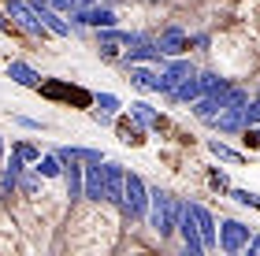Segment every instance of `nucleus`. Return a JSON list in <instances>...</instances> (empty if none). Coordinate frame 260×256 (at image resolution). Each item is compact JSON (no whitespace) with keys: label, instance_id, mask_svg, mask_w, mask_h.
I'll return each instance as SVG.
<instances>
[{"label":"nucleus","instance_id":"26","mask_svg":"<svg viewBox=\"0 0 260 256\" xmlns=\"http://www.w3.org/2000/svg\"><path fill=\"white\" fill-rule=\"evenodd\" d=\"M97 112H104V115H115V112H119V100H115L112 93H101V97H97Z\"/></svg>","mask_w":260,"mask_h":256},{"label":"nucleus","instance_id":"6","mask_svg":"<svg viewBox=\"0 0 260 256\" xmlns=\"http://www.w3.org/2000/svg\"><path fill=\"white\" fill-rule=\"evenodd\" d=\"M179 230H182V241H186V249H190V256L205 252V238H201V227H197V219L190 212V204H186L182 215H179Z\"/></svg>","mask_w":260,"mask_h":256},{"label":"nucleus","instance_id":"13","mask_svg":"<svg viewBox=\"0 0 260 256\" xmlns=\"http://www.w3.org/2000/svg\"><path fill=\"white\" fill-rule=\"evenodd\" d=\"M78 22L82 26H115V11L112 8H78Z\"/></svg>","mask_w":260,"mask_h":256},{"label":"nucleus","instance_id":"22","mask_svg":"<svg viewBox=\"0 0 260 256\" xmlns=\"http://www.w3.org/2000/svg\"><path fill=\"white\" fill-rule=\"evenodd\" d=\"M34 171H38V174H45V178H56V174L63 171V160L56 156V153H52V156H41V160H38V167H34Z\"/></svg>","mask_w":260,"mask_h":256},{"label":"nucleus","instance_id":"15","mask_svg":"<svg viewBox=\"0 0 260 256\" xmlns=\"http://www.w3.org/2000/svg\"><path fill=\"white\" fill-rule=\"evenodd\" d=\"M104 167L101 164H89V171H86V197L89 201H104Z\"/></svg>","mask_w":260,"mask_h":256},{"label":"nucleus","instance_id":"28","mask_svg":"<svg viewBox=\"0 0 260 256\" xmlns=\"http://www.w3.org/2000/svg\"><path fill=\"white\" fill-rule=\"evenodd\" d=\"M15 153H19L22 160H34V164H38V160H41V153H38V149H34V145H26V141H22V145H15Z\"/></svg>","mask_w":260,"mask_h":256},{"label":"nucleus","instance_id":"11","mask_svg":"<svg viewBox=\"0 0 260 256\" xmlns=\"http://www.w3.org/2000/svg\"><path fill=\"white\" fill-rule=\"evenodd\" d=\"M156 45H160V52H164V56H179V52L190 49V38H186L179 26H168V30H164L160 38H156Z\"/></svg>","mask_w":260,"mask_h":256},{"label":"nucleus","instance_id":"7","mask_svg":"<svg viewBox=\"0 0 260 256\" xmlns=\"http://www.w3.org/2000/svg\"><path fill=\"white\" fill-rule=\"evenodd\" d=\"M138 41H141V33H126V30H112V26L101 30V52L104 56H119V45L134 49Z\"/></svg>","mask_w":260,"mask_h":256},{"label":"nucleus","instance_id":"21","mask_svg":"<svg viewBox=\"0 0 260 256\" xmlns=\"http://www.w3.org/2000/svg\"><path fill=\"white\" fill-rule=\"evenodd\" d=\"M201 82H205V93H208V97H219V100H227V93H231V86L223 82L219 75H201Z\"/></svg>","mask_w":260,"mask_h":256},{"label":"nucleus","instance_id":"10","mask_svg":"<svg viewBox=\"0 0 260 256\" xmlns=\"http://www.w3.org/2000/svg\"><path fill=\"white\" fill-rule=\"evenodd\" d=\"M193 75H197V71H193V67L186 63V60H175L168 71H164V86H160V93H168V97H171V93L179 89L186 78H193Z\"/></svg>","mask_w":260,"mask_h":256},{"label":"nucleus","instance_id":"30","mask_svg":"<svg viewBox=\"0 0 260 256\" xmlns=\"http://www.w3.org/2000/svg\"><path fill=\"white\" fill-rule=\"evenodd\" d=\"M19 186H22L26 193H34V190H38V178H34V174H26V178H19Z\"/></svg>","mask_w":260,"mask_h":256},{"label":"nucleus","instance_id":"24","mask_svg":"<svg viewBox=\"0 0 260 256\" xmlns=\"http://www.w3.org/2000/svg\"><path fill=\"white\" fill-rule=\"evenodd\" d=\"M208 149H212V153H216L219 160H231V164H238V160H242V153H234V149H227L223 141H208Z\"/></svg>","mask_w":260,"mask_h":256},{"label":"nucleus","instance_id":"1","mask_svg":"<svg viewBox=\"0 0 260 256\" xmlns=\"http://www.w3.org/2000/svg\"><path fill=\"white\" fill-rule=\"evenodd\" d=\"M182 208H186V204H179L171 193H160V190H156V193H152V215H149V219H152V230H156L160 238H168L171 230L179 227Z\"/></svg>","mask_w":260,"mask_h":256},{"label":"nucleus","instance_id":"4","mask_svg":"<svg viewBox=\"0 0 260 256\" xmlns=\"http://www.w3.org/2000/svg\"><path fill=\"white\" fill-rule=\"evenodd\" d=\"M219 245L227 252H242L245 245H249V227L238 223V219H223L219 223Z\"/></svg>","mask_w":260,"mask_h":256},{"label":"nucleus","instance_id":"18","mask_svg":"<svg viewBox=\"0 0 260 256\" xmlns=\"http://www.w3.org/2000/svg\"><path fill=\"white\" fill-rule=\"evenodd\" d=\"M130 78H134V86L152 89V93H160V86H164V75H152L145 67H130Z\"/></svg>","mask_w":260,"mask_h":256},{"label":"nucleus","instance_id":"33","mask_svg":"<svg viewBox=\"0 0 260 256\" xmlns=\"http://www.w3.org/2000/svg\"><path fill=\"white\" fill-rule=\"evenodd\" d=\"M0 30H8V19H4V11H0Z\"/></svg>","mask_w":260,"mask_h":256},{"label":"nucleus","instance_id":"12","mask_svg":"<svg viewBox=\"0 0 260 256\" xmlns=\"http://www.w3.org/2000/svg\"><path fill=\"white\" fill-rule=\"evenodd\" d=\"M190 212H193V219H197V227H201V238H205V249H212L219 241V234H216V219H212V212L205 204H190Z\"/></svg>","mask_w":260,"mask_h":256},{"label":"nucleus","instance_id":"31","mask_svg":"<svg viewBox=\"0 0 260 256\" xmlns=\"http://www.w3.org/2000/svg\"><path fill=\"white\" fill-rule=\"evenodd\" d=\"M89 4H93V0H71V8H75V11L78 8H89Z\"/></svg>","mask_w":260,"mask_h":256},{"label":"nucleus","instance_id":"27","mask_svg":"<svg viewBox=\"0 0 260 256\" xmlns=\"http://www.w3.org/2000/svg\"><path fill=\"white\" fill-rule=\"evenodd\" d=\"M231 197H234L238 204H245V208H260V197H256V193H249V190H234Z\"/></svg>","mask_w":260,"mask_h":256},{"label":"nucleus","instance_id":"25","mask_svg":"<svg viewBox=\"0 0 260 256\" xmlns=\"http://www.w3.org/2000/svg\"><path fill=\"white\" fill-rule=\"evenodd\" d=\"M119 134H123L126 145H141V126H134V123H119Z\"/></svg>","mask_w":260,"mask_h":256},{"label":"nucleus","instance_id":"29","mask_svg":"<svg viewBox=\"0 0 260 256\" xmlns=\"http://www.w3.org/2000/svg\"><path fill=\"white\" fill-rule=\"evenodd\" d=\"M245 123H249V126H253V123H260V97L249 104V108H245Z\"/></svg>","mask_w":260,"mask_h":256},{"label":"nucleus","instance_id":"20","mask_svg":"<svg viewBox=\"0 0 260 256\" xmlns=\"http://www.w3.org/2000/svg\"><path fill=\"white\" fill-rule=\"evenodd\" d=\"M201 93H205V82H201V78L193 75V78H186V82L175 89L171 97H175V100H201Z\"/></svg>","mask_w":260,"mask_h":256},{"label":"nucleus","instance_id":"3","mask_svg":"<svg viewBox=\"0 0 260 256\" xmlns=\"http://www.w3.org/2000/svg\"><path fill=\"white\" fill-rule=\"evenodd\" d=\"M8 11H11V19H15L26 33H34V38H41V33L49 30V26L41 22V15H38V8H34V4H22V0H8Z\"/></svg>","mask_w":260,"mask_h":256},{"label":"nucleus","instance_id":"16","mask_svg":"<svg viewBox=\"0 0 260 256\" xmlns=\"http://www.w3.org/2000/svg\"><path fill=\"white\" fill-rule=\"evenodd\" d=\"M34 8H38V15H41V22H45V26H49V30L56 33V38H67V33H71V22H63V19L56 15L52 8H45L41 0H34Z\"/></svg>","mask_w":260,"mask_h":256},{"label":"nucleus","instance_id":"19","mask_svg":"<svg viewBox=\"0 0 260 256\" xmlns=\"http://www.w3.org/2000/svg\"><path fill=\"white\" fill-rule=\"evenodd\" d=\"M193 112H197V119H216V115L223 112V100L219 97H201V100H193Z\"/></svg>","mask_w":260,"mask_h":256},{"label":"nucleus","instance_id":"2","mask_svg":"<svg viewBox=\"0 0 260 256\" xmlns=\"http://www.w3.org/2000/svg\"><path fill=\"white\" fill-rule=\"evenodd\" d=\"M149 190H145V182L138 178V174H126V186H123V208H126V215L130 219H145L149 215Z\"/></svg>","mask_w":260,"mask_h":256},{"label":"nucleus","instance_id":"32","mask_svg":"<svg viewBox=\"0 0 260 256\" xmlns=\"http://www.w3.org/2000/svg\"><path fill=\"white\" fill-rule=\"evenodd\" d=\"M249 252H260V234H256V238L249 241Z\"/></svg>","mask_w":260,"mask_h":256},{"label":"nucleus","instance_id":"5","mask_svg":"<svg viewBox=\"0 0 260 256\" xmlns=\"http://www.w3.org/2000/svg\"><path fill=\"white\" fill-rule=\"evenodd\" d=\"M45 97H52V100H67V104H78V108H86V104H93V97L86 89H78V86H67V82H45L41 86Z\"/></svg>","mask_w":260,"mask_h":256},{"label":"nucleus","instance_id":"14","mask_svg":"<svg viewBox=\"0 0 260 256\" xmlns=\"http://www.w3.org/2000/svg\"><path fill=\"white\" fill-rule=\"evenodd\" d=\"M8 78H15L19 86H26V89H38L41 86V75L34 71L30 63H19V60H11L8 63Z\"/></svg>","mask_w":260,"mask_h":256},{"label":"nucleus","instance_id":"9","mask_svg":"<svg viewBox=\"0 0 260 256\" xmlns=\"http://www.w3.org/2000/svg\"><path fill=\"white\" fill-rule=\"evenodd\" d=\"M63 174H67V197H71V201L86 197V174H82V167H78V156L63 160Z\"/></svg>","mask_w":260,"mask_h":256},{"label":"nucleus","instance_id":"17","mask_svg":"<svg viewBox=\"0 0 260 256\" xmlns=\"http://www.w3.org/2000/svg\"><path fill=\"white\" fill-rule=\"evenodd\" d=\"M160 56H164V52H160V45H156V41H145V38H141L134 49L126 52V63L134 67V63H141V60H160Z\"/></svg>","mask_w":260,"mask_h":256},{"label":"nucleus","instance_id":"23","mask_svg":"<svg viewBox=\"0 0 260 256\" xmlns=\"http://www.w3.org/2000/svg\"><path fill=\"white\" fill-rule=\"evenodd\" d=\"M130 112H134V119L138 123H156V112H152V104H145V100H134V104H130Z\"/></svg>","mask_w":260,"mask_h":256},{"label":"nucleus","instance_id":"8","mask_svg":"<svg viewBox=\"0 0 260 256\" xmlns=\"http://www.w3.org/2000/svg\"><path fill=\"white\" fill-rule=\"evenodd\" d=\"M104 167V201L108 204H123V186H126V171L119 164H101Z\"/></svg>","mask_w":260,"mask_h":256}]
</instances>
